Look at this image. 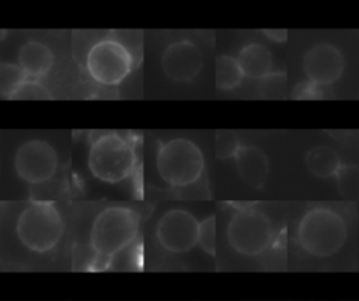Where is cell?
I'll return each instance as SVG.
<instances>
[{"instance_id": "2", "label": "cell", "mask_w": 359, "mask_h": 301, "mask_svg": "<svg viewBox=\"0 0 359 301\" xmlns=\"http://www.w3.org/2000/svg\"><path fill=\"white\" fill-rule=\"evenodd\" d=\"M63 232V217L50 202H31L21 210L15 221V234L20 242L34 253H46L55 249Z\"/></svg>"}, {"instance_id": "16", "label": "cell", "mask_w": 359, "mask_h": 301, "mask_svg": "<svg viewBox=\"0 0 359 301\" xmlns=\"http://www.w3.org/2000/svg\"><path fill=\"white\" fill-rule=\"evenodd\" d=\"M244 74L237 62V57L222 55L215 63V83L222 91H230L240 85Z\"/></svg>"}, {"instance_id": "6", "label": "cell", "mask_w": 359, "mask_h": 301, "mask_svg": "<svg viewBox=\"0 0 359 301\" xmlns=\"http://www.w3.org/2000/svg\"><path fill=\"white\" fill-rule=\"evenodd\" d=\"M227 241L237 253L261 255L273 241L272 223L257 209H240L229 220Z\"/></svg>"}, {"instance_id": "4", "label": "cell", "mask_w": 359, "mask_h": 301, "mask_svg": "<svg viewBox=\"0 0 359 301\" xmlns=\"http://www.w3.org/2000/svg\"><path fill=\"white\" fill-rule=\"evenodd\" d=\"M346 234V224L341 214L325 207L309 210L297 225L299 245L316 258L335 255L345 244Z\"/></svg>"}, {"instance_id": "21", "label": "cell", "mask_w": 359, "mask_h": 301, "mask_svg": "<svg viewBox=\"0 0 359 301\" xmlns=\"http://www.w3.org/2000/svg\"><path fill=\"white\" fill-rule=\"evenodd\" d=\"M52 92L39 80L27 78L13 95V99H50Z\"/></svg>"}, {"instance_id": "22", "label": "cell", "mask_w": 359, "mask_h": 301, "mask_svg": "<svg viewBox=\"0 0 359 301\" xmlns=\"http://www.w3.org/2000/svg\"><path fill=\"white\" fill-rule=\"evenodd\" d=\"M261 94L264 98H283L286 94V74L271 73L261 83Z\"/></svg>"}, {"instance_id": "9", "label": "cell", "mask_w": 359, "mask_h": 301, "mask_svg": "<svg viewBox=\"0 0 359 301\" xmlns=\"http://www.w3.org/2000/svg\"><path fill=\"white\" fill-rule=\"evenodd\" d=\"M199 221L184 209L165 211L156 225V238L163 249L170 253H187L198 245Z\"/></svg>"}, {"instance_id": "10", "label": "cell", "mask_w": 359, "mask_h": 301, "mask_svg": "<svg viewBox=\"0 0 359 301\" xmlns=\"http://www.w3.org/2000/svg\"><path fill=\"white\" fill-rule=\"evenodd\" d=\"M202 64L203 56L201 49L187 39L170 43L161 55L164 74L178 83L192 81L199 74Z\"/></svg>"}, {"instance_id": "20", "label": "cell", "mask_w": 359, "mask_h": 301, "mask_svg": "<svg viewBox=\"0 0 359 301\" xmlns=\"http://www.w3.org/2000/svg\"><path fill=\"white\" fill-rule=\"evenodd\" d=\"M198 245L208 255L213 256L216 253V218H215V216H209L205 220L199 221Z\"/></svg>"}, {"instance_id": "14", "label": "cell", "mask_w": 359, "mask_h": 301, "mask_svg": "<svg viewBox=\"0 0 359 301\" xmlns=\"http://www.w3.org/2000/svg\"><path fill=\"white\" fill-rule=\"evenodd\" d=\"M237 62L244 76L250 78H265L272 73V55L262 43L245 45L238 56Z\"/></svg>"}, {"instance_id": "11", "label": "cell", "mask_w": 359, "mask_h": 301, "mask_svg": "<svg viewBox=\"0 0 359 301\" xmlns=\"http://www.w3.org/2000/svg\"><path fill=\"white\" fill-rule=\"evenodd\" d=\"M303 69L310 83L331 85L344 71V56L341 50L330 43H318L307 50Z\"/></svg>"}, {"instance_id": "19", "label": "cell", "mask_w": 359, "mask_h": 301, "mask_svg": "<svg viewBox=\"0 0 359 301\" xmlns=\"http://www.w3.org/2000/svg\"><path fill=\"white\" fill-rule=\"evenodd\" d=\"M241 144L236 132L233 130H217L215 137V153L219 160L234 158L240 151Z\"/></svg>"}, {"instance_id": "8", "label": "cell", "mask_w": 359, "mask_h": 301, "mask_svg": "<svg viewBox=\"0 0 359 301\" xmlns=\"http://www.w3.org/2000/svg\"><path fill=\"white\" fill-rule=\"evenodd\" d=\"M13 165L20 179L38 185L53 178L59 167V157L50 143L42 139H31L17 148Z\"/></svg>"}, {"instance_id": "15", "label": "cell", "mask_w": 359, "mask_h": 301, "mask_svg": "<svg viewBox=\"0 0 359 301\" xmlns=\"http://www.w3.org/2000/svg\"><path fill=\"white\" fill-rule=\"evenodd\" d=\"M307 169L320 178H328L337 175L342 167L341 158L335 150L327 146H317L307 151L306 154Z\"/></svg>"}, {"instance_id": "23", "label": "cell", "mask_w": 359, "mask_h": 301, "mask_svg": "<svg viewBox=\"0 0 359 301\" xmlns=\"http://www.w3.org/2000/svg\"><path fill=\"white\" fill-rule=\"evenodd\" d=\"M338 186L344 193L356 192L359 188V169L355 165H342L337 172Z\"/></svg>"}, {"instance_id": "13", "label": "cell", "mask_w": 359, "mask_h": 301, "mask_svg": "<svg viewBox=\"0 0 359 301\" xmlns=\"http://www.w3.org/2000/svg\"><path fill=\"white\" fill-rule=\"evenodd\" d=\"M236 168L241 179L254 188H261L269 172V161L266 154L255 146H241L234 157Z\"/></svg>"}, {"instance_id": "3", "label": "cell", "mask_w": 359, "mask_h": 301, "mask_svg": "<svg viewBox=\"0 0 359 301\" xmlns=\"http://www.w3.org/2000/svg\"><path fill=\"white\" fill-rule=\"evenodd\" d=\"M87 164L90 172L98 181L119 183L133 174L136 151L128 137L116 132H108L93 140Z\"/></svg>"}, {"instance_id": "5", "label": "cell", "mask_w": 359, "mask_h": 301, "mask_svg": "<svg viewBox=\"0 0 359 301\" xmlns=\"http://www.w3.org/2000/svg\"><path fill=\"white\" fill-rule=\"evenodd\" d=\"M156 168L167 185L185 188L199 181L205 169V158L202 150L192 140L174 137L158 147Z\"/></svg>"}, {"instance_id": "12", "label": "cell", "mask_w": 359, "mask_h": 301, "mask_svg": "<svg viewBox=\"0 0 359 301\" xmlns=\"http://www.w3.org/2000/svg\"><path fill=\"white\" fill-rule=\"evenodd\" d=\"M53 63V50L43 42L27 41L18 50L17 64L27 78L39 80L50 71Z\"/></svg>"}, {"instance_id": "7", "label": "cell", "mask_w": 359, "mask_h": 301, "mask_svg": "<svg viewBox=\"0 0 359 301\" xmlns=\"http://www.w3.org/2000/svg\"><path fill=\"white\" fill-rule=\"evenodd\" d=\"M86 67L95 83L114 87L119 85L130 74L133 56L122 42L101 39L88 49Z\"/></svg>"}, {"instance_id": "1", "label": "cell", "mask_w": 359, "mask_h": 301, "mask_svg": "<svg viewBox=\"0 0 359 301\" xmlns=\"http://www.w3.org/2000/svg\"><path fill=\"white\" fill-rule=\"evenodd\" d=\"M140 216L126 206L102 209L93 220L90 228V248L94 253L91 270H108L114 255L137 239Z\"/></svg>"}, {"instance_id": "24", "label": "cell", "mask_w": 359, "mask_h": 301, "mask_svg": "<svg viewBox=\"0 0 359 301\" xmlns=\"http://www.w3.org/2000/svg\"><path fill=\"white\" fill-rule=\"evenodd\" d=\"M264 34L275 42H283L287 38V31L286 29H265Z\"/></svg>"}, {"instance_id": "18", "label": "cell", "mask_w": 359, "mask_h": 301, "mask_svg": "<svg viewBox=\"0 0 359 301\" xmlns=\"http://www.w3.org/2000/svg\"><path fill=\"white\" fill-rule=\"evenodd\" d=\"M142 266V245L139 238L129 246L114 255L109 260L108 270H137Z\"/></svg>"}, {"instance_id": "17", "label": "cell", "mask_w": 359, "mask_h": 301, "mask_svg": "<svg viewBox=\"0 0 359 301\" xmlns=\"http://www.w3.org/2000/svg\"><path fill=\"white\" fill-rule=\"evenodd\" d=\"M27 80L18 64L0 63V98L13 99L20 85Z\"/></svg>"}]
</instances>
